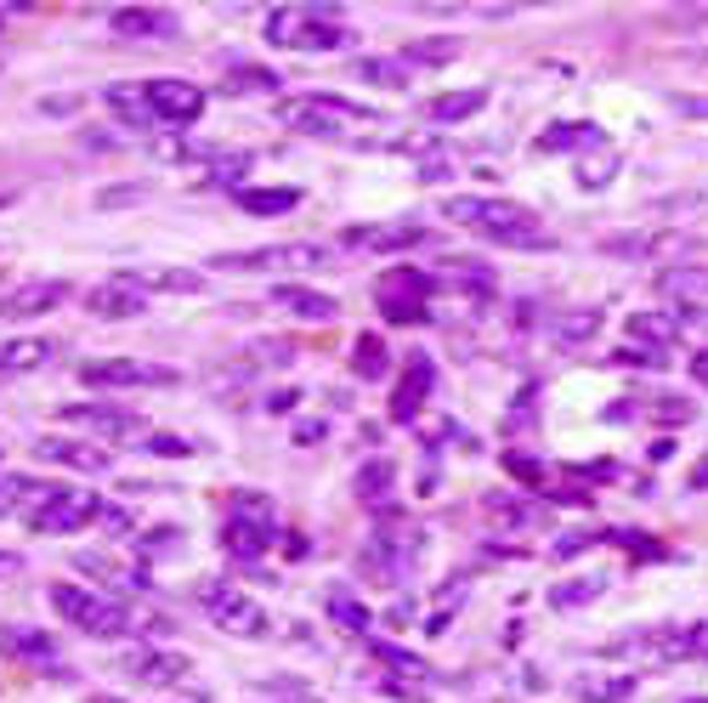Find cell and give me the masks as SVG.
<instances>
[{
	"label": "cell",
	"instance_id": "1",
	"mask_svg": "<svg viewBox=\"0 0 708 703\" xmlns=\"http://www.w3.org/2000/svg\"><path fill=\"white\" fill-rule=\"evenodd\" d=\"M443 216L459 222V227H470V233H482V239H493V245H516V250L550 245L545 233H538V216H533L527 205H516V199L459 193V199H448V205H443Z\"/></svg>",
	"mask_w": 708,
	"mask_h": 703
},
{
	"label": "cell",
	"instance_id": "2",
	"mask_svg": "<svg viewBox=\"0 0 708 703\" xmlns=\"http://www.w3.org/2000/svg\"><path fill=\"white\" fill-rule=\"evenodd\" d=\"M52 601V613L62 624H75L80 635H91V642H119V635L137 630V613L125 608L119 596H103V590H85V585H69V579H57L46 590Z\"/></svg>",
	"mask_w": 708,
	"mask_h": 703
},
{
	"label": "cell",
	"instance_id": "3",
	"mask_svg": "<svg viewBox=\"0 0 708 703\" xmlns=\"http://www.w3.org/2000/svg\"><path fill=\"white\" fill-rule=\"evenodd\" d=\"M334 261L329 245L295 239V245H266V250H221L210 256V273H323Z\"/></svg>",
	"mask_w": 708,
	"mask_h": 703
},
{
	"label": "cell",
	"instance_id": "4",
	"mask_svg": "<svg viewBox=\"0 0 708 703\" xmlns=\"http://www.w3.org/2000/svg\"><path fill=\"white\" fill-rule=\"evenodd\" d=\"M368 120H375V109L334 97V91H312L300 103H284V125H295L300 137H318V143H341L346 125H368Z\"/></svg>",
	"mask_w": 708,
	"mask_h": 703
},
{
	"label": "cell",
	"instance_id": "5",
	"mask_svg": "<svg viewBox=\"0 0 708 703\" xmlns=\"http://www.w3.org/2000/svg\"><path fill=\"white\" fill-rule=\"evenodd\" d=\"M266 41L273 46H289V52H334V46H352L346 23H329L318 18V7H278L266 12Z\"/></svg>",
	"mask_w": 708,
	"mask_h": 703
},
{
	"label": "cell",
	"instance_id": "6",
	"mask_svg": "<svg viewBox=\"0 0 708 703\" xmlns=\"http://www.w3.org/2000/svg\"><path fill=\"white\" fill-rule=\"evenodd\" d=\"M198 608L210 613V624L221 630V635H232V642H261L266 630H273V619H266V608L255 596H244L239 585H205L198 590Z\"/></svg>",
	"mask_w": 708,
	"mask_h": 703
},
{
	"label": "cell",
	"instance_id": "7",
	"mask_svg": "<svg viewBox=\"0 0 708 703\" xmlns=\"http://www.w3.org/2000/svg\"><path fill=\"white\" fill-rule=\"evenodd\" d=\"M103 517V499L80 488H46L28 511V533H80Z\"/></svg>",
	"mask_w": 708,
	"mask_h": 703
},
{
	"label": "cell",
	"instance_id": "8",
	"mask_svg": "<svg viewBox=\"0 0 708 703\" xmlns=\"http://www.w3.org/2000/svg\"><path fill=\"white\" fill-rule=\"evenodd\" d=\"M266 545H273V506H266V494H239V511L221 528V551L239 562H255Z\"/></svg>",
	"mask_w": 708,
	"mask_h": 703
},
{
	"label": "cell",
	"instance_id": "9",
	"mask_svg": "<svg viewBox=\"0 0 708 703\" xmlns=\"http://www.w3.org/2000/svg\"><path fill=\"white\" fill-rule=\"evenodd\" d=\"M80 381L91 392H142V386H176V370L137 363V358H91V363H80Z\"/></svg>",
	"mask_w": 708,
	"mask_h": 703
},
{
	"label": "cell",
	"instance_id": "10",
	"mask_svg": "<svg viewBox=\"0 0 708 703\" xmlns=\"http://www.w3.org/2000/svg\"><path fill=\"white\" fill-rule=\"evenodd\" d=\"M436 290V279L414 273V267H391V279L380 284V313L391 324H425V295Z\"/></svg>",
	"mask_w": 708,
	"mask_h": 703
},
{
	"label": "cell",
	"instance_id": "11",
	"mask_svg": "<svg viewBox=\"0 0 708 703\" xmlns=\"http://www.w3.org/2000/svg\"><path fill=\"white\" fill-rule=\"evenodd\" d=\"M148 91V109H153V125H193L205 114V91L193 80H176V75H159L142 86Z\"/></svg>",
	"mask_w": 708,
	"mask_h": 703
},
{
	"label": "cell",
	"instance_id": "12",
	"mask_svg": "<svg viewBox=\"0 0 708 703\" xmlns=\"http://www.w3.org/2000/svg\"><path fill=\"white\" fill-rule=\"evenodd\" d=\"M431 392H436V363H431V352H409V358H402L397 386H391V420H397V426H414V415L425 409Z\"/></svg>",
	"mask_w": 708,
	"mask_h": 703
},
{
	"label": "cell",
	"instance_id": "13",
	"mask_svg": "<svg viewBox=\"0 0 708 703\" xmlns=\"http://www.w3.org/2000/svg\"><path fill=\"white\" fill-rule=\"evenodd\" d=\"M142 307H148V290H142V284H130L125 273H119V279H109V284H96V290L85 295V313H91V318H103V324L142 318Z\"/></svg>",
	"mask_w": 708,
	"mask_h": 703
},
{
	"label": "cell",
	"instance_id": "14",
	"mask_svg": "<svg viewBox=\"0 0 708 703\" xmlns=\"http://www.w3.org/2000/svg\"><path fill=\"white\" fill-rule=\"evenodd\" d=\"M125 669H130L142 687H153V692H176V687H187V676H193V658L159 647V653H130Z\"/></svg>",
	"mask_w": 708,
	"mask_h": 703
},
{
	"label": "cell",
	"instance_id": "15",
	"mask_svg": "<svg viewBox=\"0 0 708 703\" xmlns=\"http://www.w3.org/2000/svg\"><path fill=\"white\" fill-rule=\"evenodd\" d=\"M109 29H114L119 41L142 46V41H171V35H182V18L164 12V7H125V12L109 18Z\"/></svg>",
	"mask_w": 708,
	"mask_h": 703
},
{
	"label": "cell",
	"instance_id": "16",
	"mask_svg": "<svg viewBox=\"0 0 708 703\" xmlns=\"http://www.w3.org/2000/svg\"><path fill=\"white\" fill-rule=\"evenodd\" d=\"M62 301H69V284L62 279H35V284H18L12 295H0V318L23 324V318H41V313L62 307Z\"/></svg>",
	"mask_w": 708,
	"mask_h": 703
},
{
	"label": "cell",
	"instance_id": "17",
	"mask_svg": "<svg viewBox=\"0 0 708 703\" xmlns=\"http://www.w3.org/2000/svg\"><path fill=\"white\" fill-rule=\"evenodd\" d=\"M62 420H75L85 431H103V438H142V415L137 409H103V404H69Z\"/></svg>",
	"mask_w": 708,
	"mask_h": 703
},
{
	"label": "cell",
	"instance_id": "18",
	"mask_svg": "<svg viewBox=\"0 0 708 703\" xmlns=\"http://www.w3.org/2000/svg\"><path fill=\"white\" fill-rule=\"evenodd\" d=\"M273 301H278L284 313H295L300 324H334V318H341V301L323 295V290H312V284H278Z\"/></svg>",
	"mask_w": 708,
	"mask_h": 703
},
{
	"label": "cell",
	"instance_id": "19",
	"mask_svg": "<svg viewBox=\"0 0 708 703\" xmlns=\"http://www.w3.org/2000/svg\"><path fill=\"white\" fill-rule=\"evenodd\" d=\"M425 239V227H414V222H397V227H352V233H341V245H352V250H409V245H420Z\"/></svg>",
	"mask_w": 708,
	"mask_h": 703
},
{
	"label": "cell",
	"instance_id": "20",
	"mask_svg": "<svg viewBox=\"0 0 708 703\" xmlns=\"http://www.w3.org/2000/svg\"><path fill=\"white\" fill-rule=\"evenodd\" d=\"M488 109V86H465V91H443V97H431L425 103V114L436 120V125H459V120H470V114H482Z\"/></svg>",
	"mask_w": 708,
	"mask_h": 703
},
{
	"label": "cell",
	"instance_id": "21",
	"mask_svg": "<svg viewBox=\"0 0 708 703\" xmlns=\"http://www.w3.org/2000/svg\"><path fill=\"white\" fill-rule=\"evenodd\" d=\"M75 567H80V574H91V579H103L109 590H148V579L137 574V567H125L119 556H103V551L75 556Z\"/></svg>",
	"mask_w": 708,
	"mask_h": 703
},
{
	"label": "cell",
	"instance_id": "22",
	"mask_svg": "<svg viewBox=\"0 0 708 703\" xmlns=\"http://www.w3.org/2000/svg\"><path fill=\"white\" fill-rule=\"evenodd\" d=\"M35 454L52 465H75V472H109V454H96L91 443H75V438H41Z\"/></svg>",
	"mask_w": 708,
	"mask_h": 703
},
{
	"label": "cell",
	"instance_id": "23",
	"mask_svg": "<svg viewBox=\"0 0 708 703\" xmlns=\"http://www.w3.org/2000/svg\"><path fill=\"white\" fill-rule=\"evenodd\" d=\"M606 137H601V125H590V120H579V125H550L545 131V137H538V148H545V154H572V159H579V154H590V148H601Z\"/></svg>",
	"mask_w": 708,
	"mask_h": 703
},
{
	"label": "cell",
	"instance_id": "24",
	"mask_svg": "<svg viewBox=\"0 0 708 703\" xmlns=\"http://www.w3.org/2000/svg\"><path fill=\"white\" fill-rule=\"evenodd\" d=\"M572 171H579V188L601 193L606 182H618L624 159H618V148H613V143H601V148H590V154H579V159H572Z\"/></svg>",
	"mask_w": 708,
	"mask_h": 703
},
{
	"label": "cell",
	"instance_id": "25",
	"mask_svg": "<svg viewBox=\"0 0 708 703\" xmlns=\"http://www.w3.org/2000/svg\"><path fill=\"white\" fill-rule=\"evenodd\" d=\"M46 358H57V341H46V335L7 341V347H0V375H28V370H41Z\"/></svg>",
	"mask_w": 708,
	"mask_h": 703
},
{
	"label": "cell",
	"instance_id": "26",
	"mask_svg": "<svg viewBox=\"0 0 708 703\" xmlns=\"http://www.w3.org/2000/svg\"><path fill=\"white\" fill-rule=\"evenodd\" d=\"M103 103H109V114H114L119 125H130V131H148V125H153V109H148V91H142V86H109Z\"/></svg>",
	"mask_w": 708,
	"mask_h": 703
},
{
	"label": "cell",
	"instance_id": "27",
	"mask_svg": "<svg viewBox=\"0 0 708 703\" xmlns=\"http://www.w3.org/2000/svg\"><path fill=\"white\" fill-rule=\"evenodd\" d=\"M352 80L380 86V91H409V63H402V57H357Z\"/></svg>",
	"mask_w": 708,
	"mask_h": 703
},
{
	"label": "cell",
	"instance_id": "28",
	"mask_svg": "<svg viewBox=\"0 0 708 703\" xmlns=\"http://www.w3.org/2000/svg\"><path fill=\"white\" fill-rule=\"evenodd\" d=\"M130 284H142V290H171V295H205L210 279L205 273H187V267H164V273H125Z\"/></svg>",
	"mask_w": 708,
	"mask_h": 703
},
{
	"label": "cell",
	"instance_id": "29",
	"mask_svg": "<svg viewBox=\"0 0 708 703\" xmlns=\"http://www.w3.org/2000/svg\"><path fill=\"white\" fill-rule=\"evenodd\" d=\"M572 692H579V703H629L635 698V676H579Z\"/></svg>",
	"mask_w": 708,
	"mask_h": 703
},
{
	"label": "cell",
	"instance_id": "30",
	"mask_svg": "<svg viewBox=\"0 0 708 703\" xmlns=\"http://www.w3.org/2000/svg\"><path fill=\"white\" fill-rule=\"evenodd\" d=\"M357 499H363V506H386V499H391V488H397V465L391 460H368L363 465V472H357Z\"/></svg>",
	"mask_w": 708,
	"mask_h": 703
},
{
	"label": "cell",
	"instance_id": "31",
	"mask_svg": "<svg viewBox=\"0 0 708 703\" xmlns=\"http://www.w3.org/2000/svg\"><path fill=\"white\" fill-rule=\"evenodd\" d=\"M239 205H244L250 216H284V211L300 205V188H244Z\"/></svg>",
	"mask_w": 708,
	"mask_h": 703
},
{
	"label": "cell",
	"instance_id": "32",
	"mask_svg": "<svg viewBox=\"0 0 708 703\" xmlns=\"http://www.w3.org/2000/svg\"><path fill=\"white\" fill-rule=\"evenodd\" d=\"M0 647H7L12 658H52L57 653V642H52V635H41V630H23V624H12L7 635H0Z\"/></svg>",
	"mask_w": 708,
	"mask_h": 703
},
{
	"label": "cell",
	"instance_id": "33",
	"mask_svg": "<svg viewBox=\"0 0 708 703\" xmlns=\"http://www.w3.org/2000/svg\"><path fill=\"white\" fill-rule=\"evenodd\" d=\"M629 335H635V341H647V347H663V352H669V341L681 335V318H663V313H635V318H629Z\"/></svg>",
	"mask_w": 708,
	"mask_h": 703
},
{
	"label": "cell",
	"instance_id": "34",
	"mask_svg": "<svg viewBox=\"0 0 708 703\" xmlns=\"http://www.w3.org/2000/svg\"><path fill=\"white\" fill-rule=\"evenodd\" d=\"M459 57V41H414V46H402V63L409 69H443V63Z\"/></svg>",
	"mask_w": 708,
	"mask_h": 703
},
{
	"label": "cell",
	"instance_id": "35",
	"mask_svg": "<svg viewBox=\"0 0 708 703\" xmlns=\"http://www.w3.org/2000/svg\"><path fill=\"white\" fill-rule=\"evenodd\" d=\"M329 619L341 624V630H352V635H368V608H363L352 590H329Z\"/></svg>",
	"mask_w": 708,
	"mask_h": 703
},
{
	"label": "cell",
	"instance_id": "36",
	"mask_svg": "<svg viewBox=\"0 0 708 703\" xmlns=\"http://www.w3.org/2000/svg\"><path fill=\"white\" fill-rule=\"evenodd\" d=\"M250 698L255 703H318L307 687H300V681H289V676H273V681H255L250 687Z\"/></svg>",
	"mask_w": 708,
	"mask_h": 703
},
{
	"label": "cell",
	"instance_id": "37",
	"mask_svg": "<svg viewBox=\"0 0 708 703\" xmlns=\"http://www.w3.org/2000/svg\"><path fill=\"white\" fill-rule=\"evenodd\" d=\"M368 647H375V658H380L386 669H397V676H409V681H431V664H425V658L402 653V647H391V642H368Z\"/></svg>",
	"mask_w": 708,
	"mask_h": 703
},
{
	"label": "cell",
	"instance_id": "38",
	"mask_svg": "<svg viewBox=\"0 0 708 703\" xmlns=\"http://www.w3.org/2000/svg\"><path fill=\"white\" fill-rule=\"evenodd\" d=\"M601 590H606V579H572V585H556L550 590V608H590V601H601Z\"/></svg>",
	"mask_w": 708,
	"mask_h": 703
},
{
	"label": "cell",
	"instance_id": "39",
	"mask_svg": "<svg viewBox=\"0 0 708 703\" xmlns=\"http://www.w3.org/2000/svg\"><path fill=\"white\" fill-rule=\"evenodd\" d=\"M227 91L232 97H250V91H278V75L273 69H255V63H244V69L227 75Z\"/></svg>",
	"mask_w": 708,
	"mask_h": 703
},
{
	"label": "cell",
	"instance_id": "40",
	"mask_svg": "<svg viewBox=\"0 0 708 703\" xmlns=\"http://www.w3.org/2000/svg\"><path fill=\"white\" fill-rule=\"evenodd\" d=\"M357 375H363V381H380V375H386V347H380V335H363V341H357Z\"/></svg>",
	"mask_w": 708,
	"mask_h": 703
},
{
	"label": "cell",
	"instance_id": "41",
	"mask_svg": "<svg viewBox=\"0 0 708 703\" xmlns=\"http://www.w3.org/2000/svg\"><path fill=\"white\" fill-rule=\"evenodd\" d=\"M23 494H41V483H28V477H0V522L18 511Z\"/></svg>",
	"mask_w": 708,
	"mask_h": 703
},
{
	"label": "cell",
	"instance_id": "42",
	"mask_svg": "<svg viewBox=\"0 0 708 703\" xmlns=\"http://www.w3.org/2000/svg\"><path fill=\"white\" fill-rule=\"evenodd\" d=\"M244 171H250V154H221V159H216V171H210V182H216V188H232Z\"/></svg>",
	"mask_w": 708,
	"mask_h": 703
},
{
	"label": "cell",
	"instance_id": "43",
	"mask_svg": "<svg viewBox=\"0 0 708 703\" xmlns=\"http://www.w3.org/2000/svg\"><path fill=\"white\" fill-rule=\"evenodd\" d=\"M663 295H674V301H697V295H708V273H697V279H663Z\"/></svg>",
	"mask_w": 708,
	"mask_h": 703
},
{
	"label": "cell",
	"instance_id": "44",
	"mask_svg": "<svg viewBox=\"0 0 708 703\" xmlns=\"http://www.w3.org/2000/svg\"><path fill=\"white\" fill-rule=\"evenodd\" d=\"M595 329H601V318H595V313H572V318L561 324V341H590Z\"/></svg>",
	"mask_w": 708,
	"mask_h": 703
},
{
	"label": "cell",
	"instance_id": "45",
	"mask_svg": "<svg viewBox=\"0 0 708 703\" xmlns=\"http://www.w3.org/2000/svg\"><path fill=\"white\" fill-rule=\"evenodd\" d=\"M148 454H159V460H187L193 449H187L182 438H171V431H159V438H148Z\"/></svg>",
	"mask_w": 708,
	"mask_h": 703
},
{
	"label": "cell",
	"instance_id": "46",
	"mask_svg": "<svg viewBox=\"0 0 708 703\" xmlns=\"http://www.w3.org/2000/svg\"><path fill=\"white\" fill-rule=\"evenodd\" d=\"M697 409L686 404V397H658V420H669V426H686Z\"/></svg>",
	"mask_w": 708,
	"mask_h": 703
},
{
	"label": "cell",
	"instance_id": "47",
	"mask_svg": "<svg viewBox=\"0 0 708 703\" xmlns=\"http://www.w3.org/2000/svg\"><path fill=\"white\" fill-rule=\"evenodd\" d=\"M182 540V528H153V533H142V556H159V551H171Z\"/></svg>",
	"mask_w": 708,
	"mask_h": 703
},
{
	"label": "cell",
	"instance_id": "48",
	"mask_svg": "<svg viewBox=\"0 0 708 703\" xmlns=\"http://www.w3.org/2000/svg\"><path fill=\"white\" fill-rule=\"evenodd\" d=\"M579 551H590V540H584V533H572V540H556V545H550V556H556V562L579 556Z\"/></svg>",
	"mask_w": 708,
	"mask_h": 703
},
{
	"label": "cell",
	"instance_id": "49",
	"mask_svg": "<svg viewBox=\"0 0 708 703\" xmlns=\"http://www.w3.org/2000/svg\"><path fill=\"white\" fill-rule=\"evenodd\" d=\"M504 465H511L516 477H527V483H538V460H522V454H504Z\"/></svg>",
	"mask_w": 708,
	"mask_h": 703
},
{
	"label": "cell",
	"instance_id": "50",
	"mask_svg": "<svg viewBox=\"0 0 708 703\" xmlns=\"http://www.w3.org/2000/svg\"><path fill=\"white\" fill-rule=\"evenodd\" d=\"M96 522H109L114 533H130V511H119V506H103V517H96Z\"/></svg>",
	"mask_w": 708,
	"mask_h": 703
},
{
	"label": "cell",
	"instance_id": "51",
	"mask_svg": "<svg viewBox=\"0 0 708 703\" xmlns=\"http://www.w3.org/2000/svg\"><path fill=\"white\" fill-rule=\"evenodd\" d=\"M295 397H300V392H278V397H266V409H273V415H289Z\"/></svg>",
	"mask_w": 708,
	"mask_h": 703
},
{
	"label": "cell",
	"instance_id": "52",
	"mask_svg": "<svg viewBox=\"0 0 708 703\" xmlns=\"http://www.w3.org/2000/svg\"><path fill=\"white\" fill-rule=\"evenodd\" d=\"M692 381H697V386H708V352H697V358H692Z\"/></svg>",
	"mask_w": 708,
	"mask_h": 703
},
{
	"label": "cell",
	"instance_id": "53",
	"mask_svg": "<svg viewBox=\"0 0 708 703\" xmlns=\"http://www.w3.org/2000/svg\"><path fill=\"white\" fill-rule=\"evenodd\" d=\"M18 567H23V556H18V551H0V574H18Z\"/></svg>",
	"mask_w": 708,
	"mask_h": 703
},
{
	"label": "cell",
	"instance_id": "54",
	"mask_svg": "<svg viewBox=\"0 0 708 703\" xmlns=\"http://www.w3.org/2000/svg\"><path fill=\"white\" fill-rule=\"evenodd\" d=\"M692 488H708V460H703L697 472H692Z\"/></svg>",
	"mask_w": 708,
	"mask_h": 703
},
{
	"label": "cell",
	"instance_id": "55",
	"mask_svg": "<svg viewBox=\"0 0 708 703\" xmlns=\"http://www.w3.org/2000/svg\"><path fill=\"white\" fill-rule=\"evenodd\" d=\"M681 109L686 114H708V103H692V97H681Z\"/></svg>",
	"mask_w": 708,
	"mask_h": 703
},
{
	"label": "cell",
	"instance_id": "56",
	"mask_svg": "<svg viewBox=\"0 0 708 703\" xmlns=\"http://www.w3.org/2000/svg\"><path fill=\"white\" fill-rule=\"evenodd\" d=\"M91 703H125V698H109V692H96V698H91Z\"/></svg>",
	"mask_w": 708,
	"mask_h": 703
},
{
	"label": "cell",
	"instance_id": "57",
	"mask_svg": "<svg viewBox=\"0 0 708 703\" xmlns=\"http://www.w3.org/2000/svg\"><path fill=\"white\" fill-rule=\"evenodd\" d=\"M488 703H516V698H488Z\"/></svg>",
	"mask_w": 708,
	"mask_h": 703
},
{
	"label": "cell",
	"instance_id": "58",
	"mask_svg": "<svg viewBox=\"0 0 708 703\" xmlns=\"http://www.w3.org/2000/svg\"><path fill=\"white\" fill-rule=\"evenodd\" d=\"M686 703H708V698H686Z\"/></svg>",
	"mask_w": 708,
	"mask_h": 703
},
{
	"label": "cell",
	"instance_id": "59",
	"mask_svg": "<svg viewBox=\"0 0 708 703\" xmlns=\"http://www.w3.org/2000/svg\"><path fill=\"white\" fill-rule=\"evenodd\" d=\"M0 18H7V12H0Z\"/></svg>",
	"mask_w": 708,
	"mask_h": 703
}]
</instances>
